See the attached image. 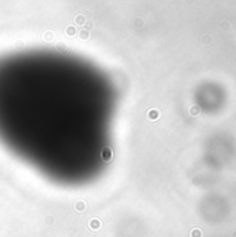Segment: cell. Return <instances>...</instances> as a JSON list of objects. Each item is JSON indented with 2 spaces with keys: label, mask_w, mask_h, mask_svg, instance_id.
<instances>
[{
  "label": "cell",
  "mask_w": 236,
  "mask_h": 237,
  "mask_svg": "<svg viewBox=\"0 0 236 237\" xmlns=\"http://www.w3.org/2000/svg\"><path fill=\"white\" fill-rule=\"evenodd\" d=\"M68 33L69 35H73V33H75L73 32V28H68Z\"/></svg>",
  "instance_id": "2"
},
{
  "label": "cell",
  "mask_w": 236,
  "mask_h": 237,
  "mask_svg": "<svg viewBox=\"0 0 236 237\" xmlns=\"http://www.w3.org/2000/svg\"><path fill=\"white\" fill-rule=\"evenodd\" d=\"M83 20H84L83 17H79V18H76V21L79 22V24H83Z\"/></svg>",
  "instance_id": "1"
}]
</instances>
